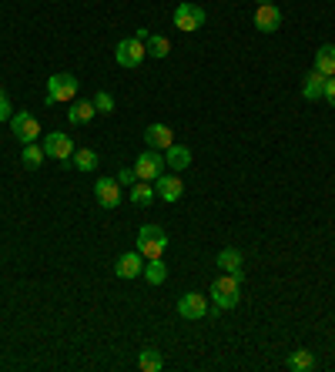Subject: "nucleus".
Returning a JSON list of instances; mask_svg holds the SVG:
<instances>
[{"label":"nucleus","instance_id":"f257e3e1","mask_svg":"<svg viewBox=\"0 0 335 372\" xmlns=\"http://www.w3.org/2000/svg\"><path fill=\"white\" fill-rule=\"evenodd\" d=\"M211 298H215V308H235L238 306V298H242V282L235 279V275H218L215 282H211Z\"/></svg>","mask_w":335,"mask_h":372},{"label":"nucleus","instance_id":"f03ea898","mask_svg":"<svg viewBox=\"0 0 335 372\" xmlns=\"http://www.w3.org/2000/svg\"><path fill=\"white\" fill-rule=\"evenodd\" d=\"M138 252L144 258H165L168 252V235L161 225H141L138 231Z\"/></svg>","mask_w":335,"mask_h":372},{"label":"nucleus","instance_id":"7ed1b4c3","mask_svg":"<svg viewBox=\"0 0 335 372\" xmlns=\"http://www.w3.org/2000/svg\"><path fill=\"white\" fill-rule=\"evenodd\" d=\"M81 81L74 74H51L47 77V104H67L74 101V94H78Z\"/></svg>","mask_w":335,"mask_h":372},{"label":"nucleus","instance_id":"20e7f679","mask_svg":"<svg viewBox=\"0 0 335 372\" xmlns=\"http://www.w3.org/2000/svg\"><path fill=\"white\" fill-rule=\"evenodd\" d=\"M44 154L54 158V161H61V165H71V158H74V141H71V134H61V131H51L47 138H44Z\"/></svg>","mask_w":335,"mask_h":372},{"label":"nucleus","instance_id":"39448f33","mask_svg":"<svg viewBox=\"0 0 335 372\" xmlns=\"http://www.w3.org/2000/svg\"><path fill=\"white\" fill-rule=\"evenodd\" d=\"M148 57V47H144V40L138 37H124V40H117V47H114V61L121 67H138Z\"/></svg>","mask_w":335,"mask_h":372},{"label":"nucleus","instance_id":"423d86ee","mask_svg":"<svg viewBox=\"0 0 335 372\" xmlns=\"http://www.w3.org/2000/svg\"><path fill=\"white\" fill-rule=\"evenodd\" d=\"M165 171H168L165 154L155 151V148H151V151H141L138 154V161H134V175H138L141 181H155L158 175H165Z\"/></svg>","mask_w":335,"mask_h":372},{"label":"nucleus","instance_id":"0eeeda50","mask_svg":"<svg viewBox=\"0 0 335 372\" xmlns=\"http://www.w3.org/2000/svg\"><path fill=\"white\" fill-rule=\"evenodd\" d=\"M11 131H13V138H17L20 144H30V141H37L40 121L34 115H27V111H17V115L11 117Z\"/></svg>","mask_w":335,"mask_h":372},{"label":"nucleus","instance_id":"6e6552de","mask_svg":"<svg viewBox=\"0 0 335 372\" xmlns=\"http://www.w3.org/2000/svg\"><path fill=\"white\" fill-rule=\"evenodd\" d=\"M175 27L184 30V34L201 30V27H205V11L194 7V4H178V7H175Z\"/></svg>","mask_w":335,"mask_h":372},{"label":"nucleus","instance_id":"1a4fd4ad","mask_svg":"<svg viewBox=\"0 0 335 372\" xmlns=\"http://www.w3.org/2000/svg\"><path fill=\"white\" fill-rule=\"evenodd\" d=\"M155 194L161 198V202H178L181 194H184V181L175 175V171H165V175H158L155 178Z\"/></svg>","mask_w":335,"mask_h":372},{"label":"nucleus","instance_id":"9d476101","mask_svg":"<svg viewBox=\"0 0 335 372\" xmlns=\"http://www.w3.org/2000/svg\"><path fill=\"white\" fill-rule=\"evenodd\" d=\"M178 315L188 322H198L208 315V302L205 296H198V292H184V296L178 298Z\"/></svg>","mask_w":335,"mask_h":372},{"label":"nucleus","instance_id":"9b49d317","mask_svg":"<svg viewBox=\"0 0 335 372\" xmlns=\"http://www.w3.org/2000/svg\"><path fill=\"white\" fill-rule=\"evenodd\" d=\"M94 198H98V205L107 208V211H114L117 205H121V185H117V178H101L98 185H94Z\"/></svg>","mask_w":335,"mask_h":372},{"label":"nucleus","instance_id":"f8f14e48","mask_svg":"<svg viewBox=\"0 0 335 372\" xmlns=\"http://www.w3.org/2000/svg\"><path fill=\"white\" fill-rule=\"evenodd\" d=\"M255 27L261 34H275L278 27H282V11L275 7V4H258L255 11Z\"/></svg>","mask_w":335,"mask_h":372},{"label":"nucleus","instance_id":"ddd939ff","mask_svg":"<svg viewBox=\"0 0 335 372\" xmlns=\"http://www.w3.org/2000/svg\"><path fill=\"white\" fill-rule=\"evenodd\" d=\"M215 262H218V269H225L228 275H235L238 282L245 279V258H242V252H238V248H221Z\"/></svg>","mask_w":335,"mask_h":372},{"label":"nucleus","instance_id":"4468645a","mask_svg":"<svg viewBox=\"0 0 335 372\" xmlns=\"http://www.w3.org/2000/svg\"><path fill=\"white\" fill-rule=\"evenodd\" d=\"M141 272H144V255L141 252H124V255L117 258V265H114L117 279H138Z\"/></svg>","mask_w":335,"mask_h":372},{"label":"nucleus","instance_id":"2eb2a0df","mask_svg":"<svg viewBox=\"0 0 335 372\" xmlns=\"http://www.w3.org/2000/svg\"><path fill=\"white\" fill-rule=\"evenodd\" d=\"M144 141H148V148H155V151H165V148L175 144V131L168 128V124H148L144 128Z\"/></svg>","mask_w":335,"mask_h":372},{"label":"nucleus","instance_id":"dca6fc26","mask_svg":"<svg viewBox=\"0 0 335 372\" xmlns=\"http://www.w3.org/2000/svg\"><path fill=\"white\" fill-rule=\"evenodd\" d=\"M165 165L168 171H184L192 165V151L184 144H171V148H165Z\"/></svg>","mask_w":335,"mask_h":372},{"label":"nucleus","instance_id":"f3484780","mask_svg":"<svg viewBox=\"0 0 335 372\" xmlns=\"http://www.w3.org/2000/svg\"><path fill=\"white\" fill-rule=\"evenodd\" d=\"M322 91H325V74L312 71V74L302 77V98H305V101H319Z\"/></svg>","mask_w":335,"mask_h":372},{"label":"nucleus","instance_id":"a211bd4d","mask_svg":"<svg viewBox=\"0 0 335 372\" xmlns=\"http://www.w3.org/2000/svg\"><path fill=\"white\" fill-rule=\"evenodd\" d=\"M94 115H98L94 101H74L71 107H67V121H71V124H88Z\"/></svg>","mask_w":335,"mask_h":372},{"label":"nucleus","instance_id":"6ab92c4d","mask_svg":"<svg viewBox=\"0 0 335 372\" xmlns=\"http://www.w3.org/2000/svg\"><path fill=\"white\" fill-rule=\"evenodd\" d=\"M315 71L325 74V77L335 74V44H325V47L315 51Z\"/></svg>","mask_w":335,"mask_h":372},{"label":"nucleus","instance_id":"aec40b11","mask_svg":"<svg viewBox=\"0 0 335 372\" xmlns=\"http://www.w3.org/2000/svg\"><path fill=\"white\" fill-rule=\"evenodd\" d=\"M144 279L151 285H161L168 279V265H165V258H144V272H141Z\"/></svg>","mask_w":335,"mask_h":372},{"label":"nucleus","instance_id":"412c9836","mask_svg":"<svg viewBox=\"0 0 335 372\" xmlns=\"http://www.w3.org/2000/svg\"><path fill=\"white\" fill-rule=\"evenodd\" d=\"M158 194H155V188H151V181H134V185H131V205H151V202H155Z\"/></svg>","mask_w":335,"mask_h":372},{"label":"nucleus","instance_id":"4be33fe9","mask_svg":"<svg viewBox=\"0 0 335 372\" xmlns=\"http://www.w3.org/2000/svg\"><path fill=\"white\" fill-rule=\"evenodd\" d=\"M138 369L141 372H161L165 369V356H161L158 349H141V356H138Z\"/></svg>","mask_w":335,"mask_h":372},{"label":"nucleus","instance_id":"5701e85b","mask_svg":"<svg viewBox=\"0 0 335 372\" xmlns=\"http://www.w3.org/2000/svg\"><path fill=\"white\" fill-rule=\"evenodd\" d=\"M288 369L292 372H312L315 369V356H312L309 349H295V352L288 356Z\"/></svg>","mask_w":335,"mask_h":372},{"label":"nucleus","instance_id":"b1692460","mask_svg":"<svg viewBox=\"0 0 335 372\" xmlns=\"http://www.w3.org/2000/svg\"><path fill=\"white\" fill-rule=\"evenodd\" d=\"M71 165L78 168V171H94V168L101 165V158H98V151H90V148H81V151H74Z\"/></svg>","mask_w":335,"mask_h":372},{"label":"nucleus","instance_id":"393cba45","mask_svg":"<svg viewBox=\"0 0 335 372\" xmlns=\"http://www.w3.org/2000/svg\"><path fill=\"white\" fill-rule=\"evenodd\" d=\"M144 47H148V57H168L171 54V40L161 37V34H151L144 40Z\"/></svg>","mask_w":335,"mask_h":372},{"label":"nucleus","instance_id":"a878e982","mask_svg":"<svg viewBox=\"0 0 335 372\" xmlns=\"http://www.w3.org/2000/svg\"><path fill=\"white\" fill-rule=\"evenodd\" d=\"M44 158H47V154H44V144H24V168H30V171H34V168H40L44 165Z\"/></svg>","mask_w":335,"mask_h":372},{"label":"nucleus","instance_id":"bb28decb","mask_svg":"<svg viewBox=\"0 0 335 372\" xmlns=\"http://www.w3.org/2000/svg\"><path fill=\"white\" fill-rule=\"evenodd\" d=\"M90 101H94V107H98V115H114V98H111L107 91H98Z\"/></svg>","mask_w":335,"mask_h":372},{"label":"nucleus","instance_id":"cd10ccee","mask_svg":"<svg viewBox=\"0 0 335 372\" xmlns=\"http://www.w3.org/2000/svg\"><path fill=\"white\" fill-rule=\"evenodd\" d=\"M134 181H138V175H134V168H121V171H117V185H124V188H131Z\"/></svg>","mask_w":335,"mask_h":372},{"label":"nucleus","instance_id":"c85d7f7f","mask_svg":"<svg viewBox=\"0 0 335 372\" xmlns=\"http://www.w3.org/2000/svg\"><path fill=\"white\" fill-rule=\"evenodd\" d=\"M322 98L329 101V107H335V74H332V77H325V91H322Z\"/></svg>","mask_w":335,"mask_h":372},{"label":"nucleus","instance_id":"c756f323","mask_svg":"<svg viewBox=\"0 0 335 372\" xmlns=\"http://www.w3.org/2000/svg\"><path fill=\"white\" fill-rule=\"evenodd\" d=\"M11 115V101H7V94H4V88H0V121H7Z\"/></svg>","mask_w":335,"mask_h":372},{"label":"nucleus","instance_id":"7c9ffc66","mask_svg":"<svg viewBox=\"0 0 335 372\" xmlns=\"http://www.w3.org/2000/svg\"><path fill=\"white\" fill-rule=\"evenodd\" d=\"M134 37H138V40H148V37H151V30H148V27H138V34H134Z\"/></svg>","mask_w":335,"mask_h":372},{"label":"nucleus","instance_id":"2f4dec72","mask_svg":"<svg viewBox=\"0 0 335 372\" xmlns=\"http://www.w3.org/2000/svg\"><path fill=\"white\" fill-rule=\"evenodd\" d=\"M258 4H271V0H258Z\"/></svg>","mask_w":335,"mask_h":372}]
</instances>
